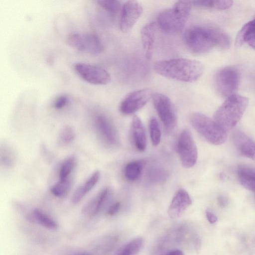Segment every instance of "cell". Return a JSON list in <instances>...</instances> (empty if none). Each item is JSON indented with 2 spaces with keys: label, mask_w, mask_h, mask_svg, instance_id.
Masks as SVG:
<instances>
[{
  "label": "cell",
  "mask_w": 255,
  "mask_h": 255,
  "mask_svg": "<svg viewBox=\"0 0 255 255\" xmlns=\"http://www.w3.org/2000/svg\"><path fill=\"white\" fill-rule=\"evenodd\" d=\"M183 36L186 47L196 54L206 53L215 46L226 49L231 44L230 38L226 33L210 26H191L185 31Z\"/></svg>",
  "instance_id": "cell-1"
},
{
  "label": "cell",
  "mask_w": 255,
  "mask_h": 255,
  "mask_svg": "<svg viewBox=\"0 0 255 255\" xmlns=\"http://www.w3.org/2000/svg\"><path fill=\"white\" fill-rule=\"evenodd\" d=\"M153 69L158 74L167 78L192 83L201 77L204 67L199 61L179 58L156 61Z\"/></svg>",
  "instance_id": "cell-2"
},
{
  "label": "cell",
  "mask_w": 255,
  "mask_h": 255,
  "mask_svg": "<svg viewBox=\"0 0 255 255\" xmlns=\"http://www.w3.org/2000/svg\"><path fill=\"white\" fill-rule=\"evenodd\" d=\"M248 104L247 97L234 94L227 98L216 111L214 121L225 131L230 130L240 121Z\"/></svg>",
  "instance_id": "cell-3"
},
{
  "label": "cell",
  "mask_w": 255,
  "mask_h": 255,
  "mask_svg": "<svg viewBox=\"0 0 255 255\" xmlns=\"http://www.w3.org/2000/svg\"><path fill=\"white\" fill-rule=\"evenodd\" d=\"M192 1L180 0L171 8L162 11L157 17L160 29L168 33H176L184 28L189 18L192 6Z\"/></svg>",
  "instance_id": "cell-4"
},
{
  "label": "cell",
  "mask_w": 255,
  "mask_h": 255,
  "mask_svg": "<svg viewBox=\"0 0 255 255\" xmlns=\"http://www.w3.org/2000/svg\"><path fill=\"white\" fill-rule=\"evenodd\" d=\"M190 121L196 131L211 143L220 145L226 140V131L206 115L193 113L190 116Z\"/></svg>",
  "instance_id": "cell-5"
},
{
  "label": "cell",
  "mask_w": 255,
  "mask_h": 255,
  "mask_svg": "<svg viewBox=\"0 0 255 255\" xmlns=\"http://www.w3.org/2000/svg\"><path fill=\"white\" fill-rule=\"evenodd\" d=\"M240 80V72L237 68L233 66L225 67L216 75V89L219 95L228 98L234 94L239 87Z\"/></svg>",
  "instance_id": "cell-6"
},
{
  "label": "cell",
  "mask_w": 255,
  "mask_h": 255,
  "mask_svg": "<svg viewBox=\"0 0 255 255\" xmlns=\"http://www.w3.org/2000/svg\"><path fill=\"white\" fill-rule=\"evenodd\" d=\"M68 44L75 49L88 54L97 55L103 50L99 36L93 32H72L67 38Z\"/></svg>",
  "instance_id": "cell-7"
},
{
  "label": "cell",
  "mask_w": 255,
  "mask_h": 255,
  "mask_svg": "<svg viewBox=\"0 0 255 255\" xmlns=\"http://www.w3.org/2000/svg\"><path fill=\"white\" fill-rule=\"evenodd\" d=\"M176 147L182 166L186 168L194 166L197 160V149L191 132L188 129L180 132Z\"/></svg>",
  "instance_id": "cell-8"
},
{
  "label": "cell",
  "mask_w": 255,
  "mask_h": 255,
  "mask_svg": "<svg viewBox=\"0 0 255 255\" xmlns=\"http://www.w3.org/2000/svg\"><path fill=\"white\" fill-rule=\"evenodd\" d=\"M153 103L155 110L168 131L173 130L177 124V115L175 109L170 99L161 93L153 95Z\"/></svg>",
  "instance_id": "cell-9"
},
{
  "label": "cell",
  "mask_w": 255,
  "mask_h": 255,
  "mask_svg": "<svg viewBox=\"0 0 255 255\" xmlns=\"http://www.w3.org/2000/svg\"><path fill=\"white\" fill-rule=\"evenodd\" d=\"M76 74L87 83L95 85H106L110 82V74L105 69L93 64L83 62L75 64Z\"/></svg>",
  "instance_id": "cell-10"
},
{
  "label": "cell",
  "mask_w": 255,
  "mask_h": 255,
  "mask_svg": "<svg viewBox=\"0 0 255 255\" xmlns=\"http://www.w3.org/2000/svg\"><path fill=\"white\" fill-rule=\"evenodd\" d=\"M96 129L105 143L116 146L120 143L118 130L111 118L103 113L97 114L94 118Z\"/></svg>",
  "instance_id": "cell-11"
},
{
  "label": "cell",
  "mask_w": 255,
  "mask_h": 255,
  "mask_svg": "<svg viewBox=\"0 0 255 255\" xmlns=\"http://www.w3.org/2000/svg\"><path fill=\"white\" fill-rule=\"evenodd\" d=\"M153 95L152 90L148 88L134 91L121 102L120 111L124 115L132 114L144 106Z\"/></svg>",
  "instance_id": "cell-12"
},
{
  "label": "cell",
  "mask_w": 255,
  "mask_h": 255,
  "mask_svg": "<svg viewBox=\"0 0 255 255\" xmlns=\"http://www.w3.org/2000/svg\"><path fill=\"white\" fill-rule=\"evenodd\" d=\"M142 10V7L138 1H126L121 10L119 26L121 31L126 33L130 31L140 17Z\"/></svg>",
  "instance_id": "cell-13"
},
{
  "label": "cell",
  "mask_w": 255,
  "mask_h": 255,
  "mask_svg": "<svg viewBox=\"0 0 255 255\" xmlns=\"http://www.w3.org/2000/svg\"><path fill=\"white\" fill-rule=\"evenodd\" d=\"M192 204L188 193L183 189L178 190L173 196L168 209V215L171 219L180 217Z\"/></svg>",
  "instance_id": "cell-14"
},
{
  "label": "cell",
  "mask_w": 255,
  "mask_h": 255,
  "mask_svg": "<svg viewBox=\"0 0 255 255\" xmlns=\"http://www.w3.org/2000/svg\"><path fill=\"white\" fill-rule=\"evenodd\" d=\"M233 141L240 154L255 160V142L254 140L242 131L236 130L233 134Z\"/></svg>",
  "instance_id": "cell-15"
},
{
  "label": "cell",
  "mask_w": 255,
  "mask_h": 255,
  "mask_svg": "<svg viewBox=\"0 0 255 255\" xmlns=\"http://www.w3.org/2000/svg\"><path fill=\"white\" fill-rule=\"evenodd\" d=\"M156 24L152 22L145 25L140 31L144 54L147 59L152 57L155 37Z\"/></svg>",
  "instance_id": "cell-16"
},
{
  "label": "cell",
  "mask_w": 255,
  "mask_h": 255,
  "mask_svg": "<svg viewBox=\"0 0 255 255\" xmlns=\"http://www.w3.org/2000/svg\"><path fill=\"white\" fill-rule=\"evenodd\" d=\"M110 190L104 188L92 198L82 209V213L86 216H94L97 214L108 198Z\"/></svg>",
  "instance_id": "cell-17"
},
{
  "label": "cell",
  "mask_w": 255,
  "mask_h": 255,
  "mask_svg": "<svg viewBox=\"0 0 255 255\" xmlns=\"http://www.w3.org/2000/svg\"><path fill=\"white\" fill-rule=\"evenodd\" d=\"M131 130L133 140L136 149L143 151L146 147V137L143 124L136 116H134L131 121Z\"/></svg>",
  "instance_id": "cell-18"
},
{
  "label": "cell",
  "mask_w": 255,
  "mask_h": 255,
  "mask_svg": "<svg viewBox=\"0 0 255 255\" xmlns=\"http://www.w3.org/2000/svg\"><path fill=\"white\" fill-rule=\"evenodd\" d=\"M100 177V172L96 171L79 186L74 191L71 198V201L76 204L80 202L85 195L96 185Z\"/></svg>",
  "instance_id": "cell-19"
},
{
  "label": "cell",
  "mask_w": 255,
  "mask_h": 255,
  "mask_svg": "<svg viewBox=\"0 0 255 255\" xmlns=\"http://www.w3.org/2000/svg\"><path fill=\"white\" fill-rule=\"evenodd\" d=\"M237 173L241 184L247 189L255 193V169L240 166Z\"/></svg>",
  "instance_id": "cell-20"
},
{
  "label": "cell",
  "mask_w": 255,
  "mask_h": 255,
  "mask_svg": "<svg viewBox=\"0 0 255 255\" xmlns=\"http://www.w3.org/2000/svg\"><path fill=\"white\" fill-rule=\"evenodd\" d=\"M29 219L49 230H54L58 227V224L54 219L37 209L33 211Z\"/></svg>",
  "instance_id": "cell-21"
},
{
  "label": "cell",
  "mask_w": 255,
  "mask_h": 255,
  "mask_svg": "<svg viewBox=\"0 0 255 255\" xmlns=\"http://www.w3.org/2000/svg\"><path fill=\"white\" fill-rule=\"evenodd\" d=\"M143 166L142 161L135 160L128 162L124 169V175L126 179L130 181L137 180L140 176Z\"/></svg>",
  "instance_id": "cell-22"
},
{
  "label": "cell",
  "mask_w": 255,
  "mask_h": 255,
  "mask_svg": "<svg viewBox=\"0 0 255 255\" xmlns=\"http://www.w3.org/2000/svg\"><path fill=\"white\" fill-rule=\"evenodd\" d=\"M192 4L196 6L212 7L224 10L230 7L233 1L230 0H204L192 1Z\"/></svg>",
  "instance_id": "cell-23"
},
{
  "label": "cell",
  "mask_w": 255,
  "mask_h": 255,
  "mask_svg": "<svg viewBox=\"0 0 255 255\" xmlns=\"http://www.w3.org/2000/svg\"><path fill=\"white\" fill-rule=\"evenodd\" d=\"M255 32V18L245 24L239 30L236 39V45L238 46L242 45L246 42L247 39Z\"/></svg>",
  "instance_id": "cell-24"
},
{
  "label": "cell",
  "mask_w": 255,
  "mask_h": 255,
  "mask_svg": "<svg viewBox=\"0 0 255 255\" xmlns=\"http://www.w3.org/2000/svg\"><path fill=\"white\" fill-rule=\"evenodd\" d=\"M71 188V182L67 178L64 180H59L52 186L50 191L56 197H64L70 191Z\"/></svg>",
  "instance_id": "cell-25"
},
{
  "label": "cell",
  "mask_w": 255,
  "mask_h": 255,
  "mask_svg": "<svg viewBox=\"0 0 255 255\" xmlns=\"http://www.w3.org/2000/svg\"><path fill=\"white\" fill-rule=\"evenodd\" d=\"M143 244L144 240L142 238H136L125 246L119 255H136L140 251Z\"/></svg>",
  "instance_id": "cell-26"
},
{
  "label": "cell",
  "mask_w": 255,
  "mask_h": 255,
  "mask_svg": "<svg viewBox=\"0 0 255 255\" xmlns=\"http://www.w3.org/2000/svg\"><path fill=\"white\" fill-rule=\"evenodd\" d=\"M0 163L4 166L9 167L12 166L15 159V153L12 149L7 145H1L0 151Z\"/></svg>",
  "instance_id": "cell-27"
},
{
  "label": "cell",
  "mask_w": 255,
  "mask_h": 255,
  "mask_svg": "<svg viewBox=\"0 0 255 255\" xmlns=\"http://www.w3.org/2000/svg\"><path fill=\"white\" fill-rule=\"evenodd\" d=\"M149 129L152 144L157 145L161 140V131L159 123L155 118H152L150 120Z\"/></svg>",
  "instance_id": "cell-28"
},
{
  "label": "cell",
  "mask_w": 255,
  "mask_h": 255,
  "mask_svg": "<svg viewBox=\"0 0 255 255\" xmlns=\"http://www.w3.org/2000/svg\"><path fill=\"white\" fill-rule=\"evenodd\" d=\"M98 4L107 12L112 14L117 13L122 7L120 2L115 0H99Z\"/></svg>",
  "instance_id": "cell-29"
},
{
  "label": "cell",
  "mask_w": 255,
  "mask_h": 255,
  "mask_svg": "<svg viewBox=\"0 0 255 255\" xmlns=\"http://www.w3.org/2000/svg\"><path fill=\"white\" fill-rule=\"evenodd\" d=\"M75 164V158L70 156L67 158L61 165L59 177V180H64L68 178L69 175L72 171Z\"/></svg>",
  "instance_id": "cell-30"
},
{
  "label": "cell",
  "mask_w": 255,
  "mask_h": 255,
  "mask_svg": "<svg viewBox=\"0 0 255 255\" xmlns=\"http://www.w3.org/2000/svg\"><path fill=\"white\" fill-rule=\"evenodd\" d=\"M148 178L154 182H161L165 180L167 174L164 169L159 167H151L148 171Z\"/></svg>",
  "instance_id": "cell-31"
},
{
  "label": "cell",
  "mask_w": 255,
  "mask_h": 255,
  "mask_svg": "<svg viewBox=\"0 0 255 255\" xmlns=\"http://www.w3.org/2000/svg\"><path fill=\"white\" fill-rule=\"evenodd\" d=\"M75 138V131L70 126H65L61 129L59 138L63 144H68L72 142Z\"/></svg>",
  "instance_id": "cell-32"
},
{
  "label": "cell",
  "mask_w": 255,
  "mask_h": 255,
  "mask_svg": "<svg viewBox=\"0 0 255 255\" xmlns=\"http://www.w3.org/2000/svg\"><path fill=\"white\" fill-rule=\"evenodd\" d=\"M68 101V98L66 95L58 97L54 102V106L57 109H60L66 106Z\"/></svg>",
  "instance_id": "cell-33"
},
{
  "label": "cell",
  "mask_w": 255,
  "mask_h": 255,
  "mask_svg": "<svg viewBox=\"0 0 255 255\" xmlns=\"http://www.w3.org/2000/svg\"><path fill=\"white\" fill-rule=\"evenodd\" d=\"M121 204L120 202H116L111 205L108 209L107 214L109 216H113L120 211Z\"/></svg>",
  "instance_id": "cell-34"
},
{
  "label": "cell",
  "mask_w": 255,
  "mask_h": 255,
  "mask_svg": "<svg viewBox=\"0 0 255 255\" xmlns=\"http://www.w3.org/2000/svg\"><path fill=\"white\" fill-rule=\"evenodd\" d=\"M205 213L206 218L210 223L214 224L217 221L218 218L212 211L207 210Z\"/></svg>",
  "instance_id": "cell-35"
},
{
  "label": "cell",
  "mask_w": 255,
  "mask_h": 255,
  "mask_svg": "<svg viewBox=\"0 0 255 255\" xmlns=\"http://www.w3.org/2000/svg\"><path fill=\"white\" fill-rule=\"evenodd\" d=\"M246 42L255 50V32L250 35L246 40Z\"/></svg>",
  "instance_id": "cell-36"
},
{
  "label": "cell",
  "mask_w": 255,
  "mask_h": 255,
  "mask_svg": "<svg viewBox=\"0 0 255 255\" xmlns=\"http://www.w3.org/2000/svg\"><path fill=\"white\" fill-rule=\"evenodd\" d=\"M218 202L221 207H225L228 204V199L224 196H220L218 198Z\"/></svg>",
  "instance_id": "cell-37"
},
{
  "label": "cell",
  "mask_w": 255,
  "mask_h": 255,
  "mask_svg": "<svg viewBox=\"0 0 255 255\" xmlns=\"http://www.w3.org/2000/svg\"><path fill=\"white\" fill-rule=\"evenodd\" d=\"M166 255H184L183 252L179 250H174L169 252Z\"/></svg>",
  "instance_id": "cell-38"
},
{
  "label": "cell",
  "mask_w": 255,
  "mask_h": 255,
  "mask_svg": "<svg viewBox=\"0 0 255 255\" xmlns=\"http://www.w3.org/2000/svg\"><path fill=\"white\" fill-rule=\"evenodd\" d=\"M86 255V254H80V255Z\"/></svg>",
  "instance_id": "cell-39"
}]
</instances>
